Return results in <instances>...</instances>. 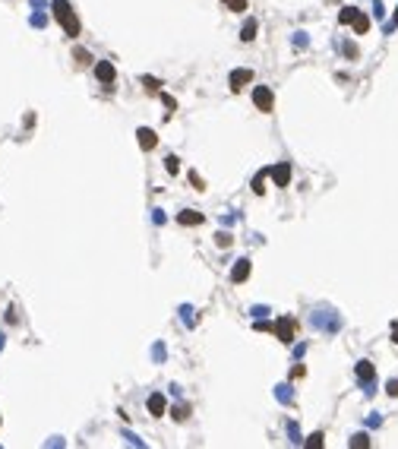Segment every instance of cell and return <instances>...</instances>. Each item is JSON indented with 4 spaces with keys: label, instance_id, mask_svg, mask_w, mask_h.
<instances>
[{
    "label": "cell",
    "instance_id": "1",
    "mask_svg": "<svg viewBox=\"0 0 398 449\" xmlns=\"http://www.w3.org/2000/svg\"><path fill=\"white\" fill-rule=\"evenodd\" d=\"M51 10H54V19L64 25L66 35H70V38L79 35V19H76V13H73L70 0H54V3H51Z\"/></svg>",
    "mask_w": 398,
    "mask_h": 449
},
{
    "label": "cell",
    "instance_id": "2",
    "mask_svg": "<svg viewBox=\"0 0 398 449\" xmlns=\"http://www.w3.org/2000/svg\"><path fill=\"white\" fill-rule=\"evenodd\" d=\"M313 326L319 332H338L341 329V316L332 307H316L313 310Z\"/></svg>",
    "mask_w": 398,
    "mask_h": 449
},
{
    "label": "cell",
    "instance_id": "3",
    "mask_svg": "<svg viewBox=\"0 0 398 449\" xmlns=\"http://www.w3.org/2000/svg\"><path fill=\"white\" fill-rule=\"evenodd\" d=\"M275 335H278L284 345H294V339H297V319L294 316H278L275 319Z\"/></svg>",
    "mask_w": 398,
    "mask_h": 449
},
{
    "label": "cell",
    "instance_id": "4",
    "mask_svg": "<svg viewBox=\"0 0 398 449\" xmlns=\"http://www.w3.org/2000/svg\"><path fill=\"white\" fill-rule=\"evenodd\" d=\"M253 105L263 111V114H269V111L275 108V95H272L269 85H256L253 89Z\"/></svg>",
    "mask_w": 398,
    "mask_h": 449
},
{
    "label": "cell",
    "instance_id": "5",
    "mask_svg": "<svg viewBox=\"0 0 398 449\" xmlns=\"http://www.w3.org/2000/svg\"><path fill=\"white\" fill-rule=\"evenodd\" d=\"M250 82H253V70H247V67H237V70H231V76H228V85H231L234 92L247 89Z\"/></svg>",
    "mask_w": 398,
    "mask_h": 449
},
{
    "label": "cell",
    "instance_id": "6",
    "mask_svg": "<svg viewBox=\"0 0 398 449\" xmlns=\"http://www.w3.org/2000/svg\"><path fill=\"white\" fill-rule=\"evenodd\" d=\"M269 177L275 187H288L291 184V165L288 161H275V165L269 168Z\"/></svg>",
    "mask_w": 398,
    "mask_h": 449
},
{
    "label": "cell",
    "instance_id": "7",
    "mask_svg": "<svg viewBox=\"0 0 398 449\" xmlns=\"http://www.w3.org/2000/svg\"><path fill=\"white\" fill-rule=\"evenodd\" d=\"M250 272H253V263H250L247 256H240V260L234 263V269H231V282H234V285L247 282V279H250Z\"/></svg>",
    "mask_w": 398,
    "mask_h": 449
},
{
    "label": "cell",
    "instance_id": "8",
    "mask_svg": "<svg viewBox=\"0 0 398 449\" xmlns=\"http://www.w3.org/2000/svg\"><path fill=\"white\" fill-rule=\"evenodd\" d=\"M95 76H98V82L111 85V82L117 79V70H114V64H111V60H98V64H95Z\"/></svg>",
    "mask_w": 398,
    "mask_h": 449
},
{
    "label": "cell",
    "instance_id": "9",
    "mask_svg": "<svg viewBox=\"0 0 398 449\" xmlns=\"http://www.w3.org/2000/svg\"><path fill=\"white\" fill-rule=\"evenodd\" d=\"M136 140H139L142 152H152L155 146H158V136H155V130H149V127H139V130H136Z\"/></svg>",
    "mask_w": 398,
    "mask_h": 449
},
{
    "label": "cell",
    "instance_id": "10",
    "mask_svg": "<svg viewBox=\"0 0 398 449\" xmlns=\"http://www.w3.org/2000/svg\"><path fill=\"white\" fill-rule=\"evenodd\" d=\"M354 374H357L360 386H363V383H370V379H376V367H373V361H357Z\"/></svg>",
    "mask_w": 398,
    "mask_h": 449
},
{
    "label": "cell",
    "instance_id": "11",
    "mask_svg": "<svg viewBox=\"0 0 398 449\" xmlns=\"http://www.w3.org/2000/svg\"><path fill=\"white\" fill-rule=\"evenodd\" d=\"M149 411H152V418H161V414L168 411V399H164L161 392H152L149 395Z\"/></svg>",
    "mask_w": 398,
    "mask_h": 449
},
{
    "label": "cell",
    "instance_id": "12",
    "mask_svg": "<svg viewBox=\"0 0 398 449\" xmlns=\"http://www.w3.org/2000/svg\"><path fill=\"white\" fill-rule=\"evenodd\" d=\"M177 222L184 224V228H193V224H202V212H196V209H184L177 215Z\"/></svg>",
    "mask_w": 398,
    "mask_h": 449
},
{
    "label": "cell",
    "instance_id": "13",
    "mask_svg": "<svg viewBox=\"0 0 398 449\" xmlns=\"http://www.w3.org/2000/svg\"><path fill=\"white\" fill-rule=\"evenodd\" d=\"M351 25H354V32H357V35H367V32H370V16L357 10V16L351 19Z\"/></svg>",
    "mask_w": 398,
    "mask_h": 449
},
{
    "label": "cell",
    "instance_id": "14",
    "mask_svg": "<svg viewBox=\"0 0 398 449\" xmlns=\"http://www.w3.org/2000/svg\"><path fill=\"white\" fill-rule=\"evenodd\" d=\"M275 399H278L281 405L294 402V389H291V383H278V386H275Z\"/></svg>",
    "mask_w": 398,
    "mask_h": 449
},
{
    "label": "cell",
    "instance_id": "15",
    "mask_svg": "<svg viewBox=\"0 0 398 449\" xmlns=\"http://www.w3.org/2000/svg\"><path fill=\"white\" fill-rule=\"evenodd\" d=\"M256 29H259L256 19H247L244 25H240V38H244V41H253V38H256Z\"/></svg>",
    "mask_w": 398,
    "mask_h": 449
},
{
    "label": "cell",
    "instance_id": "16",
    "mask_svg": "<svg viewBox=\"0 0 398 449\" xmlns=\"http://www.w3.org/2000/svg\"><path fill=\"white\" fill-rule=\"evenodd\" d=\"M265 177H269V171H259V174H256V180H253V193L256 196L265 193Z\"/></svg>",
    "mask_w": 398,
    "mask_h": 449
},
{
    "label": "cell",
    "instance_id": "17",
    "mask_svg": "<svg viewBox=\"0 0 398 449\" xmlns=\"http://www.w3.org/2000/svg\"><path fill=\"white\" fill-rule=\"evenodd\" d=\"M180 319H184V323L190 326V329L196 326V316H193V307H190V304H184V307H180Z\"/></svg>",
    "mask_w": 398,
    "mask_h": 449
},
{
    "label": "cell",
    "instance_id": "18",
    "mask_svg": "<svg viewBox=\"0 0 398 449\" xmlns=\"http://www.w3.org/2000/svg\"><path fill=\"white\" fill-rule=\"evenodd\" d=\"M288 437H291V443H294V446H300V443H304V437H300L297 421H291V424H288Z\"/></svg>",
    "mask_w": 398,
    "mask_h": 449
},
{
    "label": "cell",
    "instance_id": "19",
    "mask_svg": "<svg viewBox=\"0 0 398 449\" xmlns=\"http://www.w3.org/2000/svg\"><path fill=\"white\" fill-rule=\"evenodd\" d=\"M354 16H357V6H344V10L338 13V22H341V25H351Z\"/></svg>",
    "mask_w": 398,
    "mask_h": 449
},
{
    "label": "cell",
    "instance_id": "20",
    "mask_svg": "<svg viewBox=\"0 0 398 449\" xmlns=\"http://www.w3.org/2000/svg\"><path fill=\"white\" fill-rule=\"evenodd\" d=\"M291 45H294V48H300V51H304V48H310V38H307V32H294Z\"/></svg>",
    "mask_w": 398,
    "mask_h": 449
},
{
    "label": "cell",
    "instance_id": "21",
    "mask_svg": "<svg viewBox=\"0 0 398 449\" xmlns=\"http://www.w3.org/2000/svg\"><path fill=\"white\" fill-rule=\"evenodd\" d=\"M215 244H218L221 250H228L231 244H234V237H231V234H228V231H218V234H215Z\"/></svg>",
    "mask_w": 398,
    "mask_h": 449
},
{
    "label": "cell",
    "instance_id": "22",
    "mask_svg": "<svg viewBox=\"0 0 398 449\" xmlns=\"http://www.w3.org/2000/svg\"><path fill=\"white\" fill-rule=\"evenodd\" d=\"M351 446H354V449H367V446H370V437H367V434H354V437H351Z\"/></svg>",
    "mask_w": 398,
    "mask_h": 449
},
{
    "label": "cell",
    "instance_id": "23",
    "mask_svg": "<svg viewBox=\"0 0 398 449\" xmlns=\"http://www.w3.org/2000/svg\"><path fill=\"white\" fill-rule=\"evenodd\" d=\"M164 168H168V174H177V171H180V158H177V155H168V158H164Z\"/></svg>",
    "mask_w": 398,
    "mask_h": 449
},
{
    "label": "cell",
    "instance_id": "24",
    "mask_svg": "<svg viewBox=\"0 0 398 449\" xmlns=\"http://www.w3.org/2000/svg\"><path fill=\"white\" fill-rule=\"evenodd\" d=\"M253 329H256V332H275V323H269V319H263V316H259Z\"/></svg>",
    "mask_w": 398,
    "mask_h": 449
},
{
    "label": "cell",
    "instance_id": "25",
    "mask_svg": "<svg viewBox=\"0 0 398 449\" xmlns=\"http://www.w3.org/2000/svg\"><path fill=\"white\" fill-rule=\"evenodd\" d=\"M142 85H145L149 92H158V89H161V82L155 79V76H142Z\"/></svg>",
    "mask_w": 398,
    "mask_h": 449
},
{
    "label": "cell",
    "instance_id": "26",
    "mask_svg": "<svg viewBox=\"0 0 398 449\" xmlns=\"http://www.w3.org/2000/svg\"><path fill=\"white\" fill-rule=\"evenodd\" d=\"M341 54L348 57V60H354V57H357V45H351V41H344V45H341Z\"/></svg>",
    "mask_w": 398,
    "mask_h": 449
},
{
    "label": "cell",
    "instance_id": "27",
    "mask_svg": "<svg viewBox=\"0 0 398 449\" xmlns=\"http://www.w3.org/2000/svg\"><path fill=\"white\" fill-rule=\"evenodd\" d=\"M190 184H193V190H205V180L196 174V171H190Z\"/></svg>",
    "mask_w": 398,
    "mask_h": 449
},
{
    "label": "cell",
    "instance_id": "28",
    "mask_svg": "<svg viewBox=\"0 0 398 449\" xmlns=\"http://www.w3.org/2000/svg\"><path fill=\"white\" fill-rule=\"evenodd\" d=\"M32 25H35V29H45V25H48V16H45V13H35V16H32Z\"/></svg>",
    "mask_w": 398,
    "mask_h": 449
},
{
    "label": "cell",
    "instance_id": "29",
    "mask_svg": "<svg viewBox=\"0 0 398 449\" xmlns=\"http://www.w3.org/2000/svg\"><path fill=\"white\" fill-rule=\"evenodd\" d=\"M171 418H174V421H187V408H184V405H177V408H171Z\"/></svg>",
    "mask_w": 398,
    "mask_h": 449
},
{
    "label": "cell",
    "instance_id": "30",
    "mask_svg": "<svg viewBox=\"0 0 398 449\" xmlns=\"http://www.w3.org/2000/svg\"><path fill=\"white\" fill-rule=\"evenodd\" d=\"M304 443H307L310 449H319V446H323V434H313L310 440H304Z\"/></svg>",
    "mask_w": 398,
    "mask_h": 449
},
{
    "label": "cell",
    "instance_id": "31",
    "mask_svg": "<svg viewBox=\"0 0 398 449\" xmlns=\"http://www.w3.org/2000/svg\"><path fill=\"white\" fill-rule=\"evenodd\" d=\"M228 6H231L234 13H244V10H247V0H228Z\"/></svg>",
    "mask_w": 398,
    "mask_h": 449
},
{
    "label": "cell",
    "instance_id": "32",
    "mask_svg": "<svg viewBox=\"0 0 398 449\" xmlns=\"http://www.w3.org/2000/svg\"><path fill=\"white\" fill-rule=\"evenodd\" d=\"M373 16H376V19H383V16H386V6H383V0H373Z\"/></svg>",
    "mask_w": 398,
    "mask_h": 449
},
{
    "label": "cell",
    "instance_id": "33",
    "mask_svg": "<svg viewBox=\"0 0 398 449\" xmlns=\"http://www.w3.org/2000/svg\"><path fill=\"white\" fill-rule=\"evenodd\" d=\"M76 60H79V64H89V60H92V54H89L85 48H76Z\"/></svg>",
    "mask_w": 398,
    "mask_h": 449
},
{
    "label": "cell",
    "instance_id": "34",
    "mask_svg": "<svg viewBox=\"0 0 398 449\" xmlns=\"http://www.w3.org/2000/svg\"><path fill=\"white\" fill-rule=\"evenodd\" d=\"M265 313H269V307H263V304H256V307H250V316H265Z\"/></svg>",
    "mask_w": 398,
    "mask_h": 449
},
{
    "label": "cell",
    "instance_id": "35",
    "mask_svg": "<svg viewBox=\"0 0 398 449\" xmlns=\"http://www.w3.org/2000/svg\"><path fill=\"white\" fill-rule=\"evenodd\" d=\"M152 358L155 361H158V364H161V361H164V345L158 342V345H155V348H152Z\"/></svg>",
    "mask_w": 398,
    "mask_h": 449
},
{
    "label": "cell",
    "instance_id": "36",
    "mask_svg": "<svg viewBox=\"0 0 398 449\" xmlns=\"http://www.w3.org/2000/svg\"><path fill=\"white\" fill-rule=\"evenodd\" d=\"M304 374H307L304 364H294V367H291V379H297V376H304Z\"/></svg>",
    "mask_w": 398,
    "mask_h": 449
},
{
    "label": "cell",
    "instance_id": "37",
    "mask_svg": "<svg viewBox=\"0 0 398 449\" xmlns=\"http://www.w3.org/2000/svg\"><path fill=\"white\" fill-rule=\"evenodd\" d=\"M386 392H389V395H398V379H389V383H386Z\"/></svg>",
    "mask_w": 398,
    "mask_h": 449
},
{
    "label": "cell",
    "instance_id": "38",
    "mask_svg": "<svg viewBox=\"0 0 398 449\" xmlns=\"http://www.w3.org/2000/svg\"><path fill=\"white\" fill-rule=\"evenodd\" d=\"M161 101H164V108H171V111H177V101L171 98V95H161Z\"/></svg>",
    "mask_w": 398,
    "mask_h": 449
},
{
    "label": "cell",
    "instance_id": "39",
    "mask_svg": "<svg viewBox=\"0 0 398 449\" xmlns=\"http://www.w3.org/2000/svg\"><path fill=\"white\" fill-rule=\"evenodd\" d=\"M152 222L155 224H164V212L161 209H152Z\"/></svg>",
    "mask_w": 398,
    "mask_h": 449
},
{
    "label": "cell",
    "instance_id": "40",
    "mask_svg": "<svg viewBox=\"0 0 398 449\" xmlns=\"http://www.w3.org/2000/svg\"><path fill=\"white\" fill-rule=\"evenodd\" d=\"M367 424H370V427H379V424H383V418H379V414H370Z\"/></svg>",
    "mask_w": 398,
    "mask_h": 449
},
{
    "label": "cell",
    "instance_id": "41",
    "mask_svg": "<svg viewBox=\"0 0 398 449\" xmlns=\"http://www.w3.org/2000/svg\"><path fill=\"white\" fill-rule=\"evenodd\" d=\"M392 342L398 345V323H392Z\"/></svg>",
    "mask_w": 398,
    "mask_h": 449
},
{
    "label": "cell",
    "instance_id": "42",
    "mask_svg": "<svg viewBox=\"0 0 398 449\" xmlns=\"http://www.w3.org/2000/svg\"><path fill=\"white\" fill-rule=\"evenodd\" d=\"M395 29H398V6H395Z\"/></svg>",
    "mask_w": 398,
    "mask_h": 449
},
{
    "label": "cell",
    "instance_id": "43",
    "mask_svg": "<svg viewBox=\"0 0 398 449\" xmlns=\"http://www.w3.org/2000/svg\"><path fill=\"white\" fill-rule=\"evenodd\" d=\"M0 348H3V335H0Z\"/></svg>",
    "mask_w": 398,
    "mask_h": 449
}]
</instances>
